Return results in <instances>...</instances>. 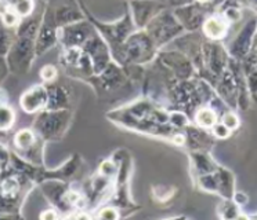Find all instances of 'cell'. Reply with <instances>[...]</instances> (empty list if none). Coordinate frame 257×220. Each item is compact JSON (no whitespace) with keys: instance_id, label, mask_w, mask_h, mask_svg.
I'll return each mask as SVG.
<instances>
[{"instance_id":"4","label":"cell","mask_w":257,"mask_h":220,"mask_svg":"<svg viewBox=\"0 0 257 220\" xmlns=\"http://www.w3.org/2000/svg\"><path fill=\"white\" fill-rule=\"evenodd\" d=\"M227 29H228V21L221 16H210L203 24V32L210 38H224Z\"/></svg>"},{"instance_id":"5","label":"cell","mask_w":257,"mask_h":220,"mask_svg":"<svg viewBox=\"0 0 257 220\" xmlns=\"http://www.w3.org/2000/svg\"><path fill=\"white\" fill-rule=\"evenodd\" d=\"M14 144L20 152H31L36 146V136L32 131L23 130L14 136Z\"/></svg>"},{"instance_id":"8","label":"cell","mask_w":257,"mask_h":220,"mask_svg":"<svg viewBox=\"0 0 257 220\" xmlns=\"http://www.w3.org/2000/svg\"><path fill=\"white\" fill-rule=\"evenodd\" d=\"M0 190L3 192L5 197L14 198L18 194V190H20V184H18V180L16 178H9V179H5L0 184Z\"/></svg>"},{"instance_id":"11","label":"cell","mask_w":257,"mask_h":220,"mask_svg":"<svg viewBox=\"0 0 257 220\" xmlns=\"http://www.w3.org/2000/svg\"><path fill=\"white\" fill-rule=\"evenodd\" d=\"M223 124L228 130H231V128H235V126H238V118L235 117L234 114H231V113H228V114H225L224 116V121H223Z\"/></svg>"},{"instance_id":"10","label":"cell","mask_w":257,"mask_h":220,"mask_svg":"<svg viewBox=\"0 0 257 220\" xmlns=\"http://www.w3.org/2000/svg\"><path fill=\"white\" fill-rule=\"evenodd\" d=\"M39 74L45 82H53V80L57 77V69L54 68V66L46 65L40 69Z\"/></svg>"},{"instance_id":"13","label":"cell","mask_w":257,"mask_h":220,"mask_svg":"<svg viewBox=\"0 0 257 220\" xmlns=\"http://www.w3.org/2000/svg\"><path fill=\"white\" fill-rule=\"evenodd\" d=\"M56 216L57 214H54L53 210H46V212H43V214H40V218H42V219H49V218L53 219V218H56Z\"/></svg>"},{"instance_id":"7","label":"cell","mask_w":257,"mask_h":220,"mask_svg":"<svg viewBox=\"0 0 257 220\" xmlns=\"http://www.w3.org/2000/svg\"><path fill=\"white\" fill-rule=\"evenodd\" d=\"M13 40L12 34L7 32V26H5L2 21H0V56H6L7 52L12 48Z\"/></svg>"},{"instance_id":"12","label":"cell","mask_w":257,"mask_h":220,"mask_svg":"<svg viewBox=\"0 0 257 220\" xmlns=\"http://www.w3.org/2000/svg\"><path fill=\"white\" fill-rule=\"evenodd\" d=\"M7 73H9V66H7V60L5 56H0V84L6 78Z\"/></svg>"},{"instance_id":"9","label":"cell","mask_w":257,"mask_h":220,"mask_svg":"<svg viewBox=\"0 0 257 220\" xmlns=\"http://www.w3.org/2000/svg\"><path fill=\"white\" fill-rule=\"evenodd\" d=\"M196 120H198V122H199L201 126H210L216 122V114L213 113L212 110L203 109L198 113V116H196Z\"/></svg>"},{"instance_id":"1","label":"cell","mask_w":257,"mask_h":220,"mask_svg":"<svg viewBox=\"0 0 257 220\" xmlns=\"http://www.w3.org/2000/svg\"><path fill=\"white\" fill-rule=\"evenodd\" d=\"M36 54V40L25 36H17L12 48L7 52L9 70L14 73H25L31 68L32 60Z\"/></svg>"},{"instance_id":"3","label":"cell","mask_w":257,"mask_h":220,"mask_svg":"<svg viewBox=\"0 0 257 220\" xmlns=\"http://www.w3.org/2000/svg\"><path fill=\"white\" fill-rule=\"evenodd\" d=\"M47 102H49V92L47 88L43 86H35L29 88L21 96V108L27 113L39 112L47 106Z\"/></svg>"},{"instance_id":"14","label":"cell","mask_w":257,"mask_h":220,"mask_svg":"<svg viewBox=\"0 0 257 220\" xmlns=\"http://www.w3.org/2000/svg\"><path fill=\"white\" fill-rule=\"evenodd\" d=\"M198 2H201V3H206V2H209V0H198Z\"/></svg>"},{"instance_id":"6","label":"cell","mask_w":257,"mask_h":220,"mask_svg":"<svg viewBox=\"0 0 257 220\" xmlns=\"http://www.w3.org/2000/svg\"><path fill=\"white\" fill-rule=\"evenodd\" d=\"M16 120V114L10 106L5 102H0V132L10 130Z\"/></svg>"},{"instance_id":"2","label":"cell","mask_w":257,"mask_h":220,"mask_svg":"<svg viewBox=\"0 0 257 220\" xmlns=\"http://www.w3.org/2000/svg\"><path fill=\"white\" fill-rule=\"evenodd\" d=\"M58 38V30L56 29L54 21L51 20V11L47 10L43 22L40 24L39 33L36 38V54L40 55L46 52L56 44Z\"/></svg>"}]
</instances>
